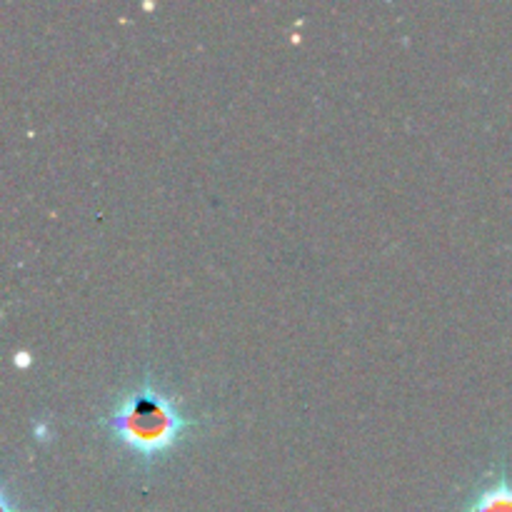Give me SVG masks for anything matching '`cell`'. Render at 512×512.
<instances>
[{
  "label": "cell",
  "instance_id": "1",
  "mask_svg": "<svg viewBox=\"0 0 512 512\" xmlns=\"http://www.w3.org/2000/svg\"><path fill=\"white\" fill-rule=\"evenodd\" d=\"M103 423L115 443L123 445L133 458L150 465L175 450V445L198 425V420L185 415L175 398L148 378L138 388L120 395Z\"/></svg>",
  "mask_w": 512,
  "mask_h": 512
},
{
  "label": "cell",
  "instance_id": "2",
  "mask_svg": "<svg viewBox=\"0 0 512 512\" xmlns=\"http://www.w3.org/2000/svg\"><path fill=\"white\" fill-rule=\"evenodd\" d=\"M463 512H512V480L500 470L498 478L470 498Z\"/></svg>",
  "mask_w": 512,
  "mask_h": 512
}]
</instances>
